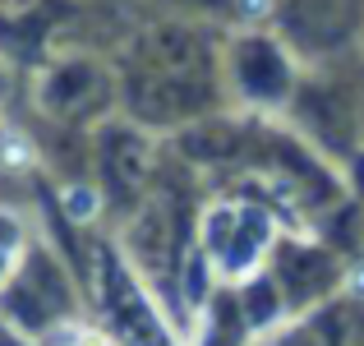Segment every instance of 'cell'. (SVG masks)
Wrapping results in <instances>:
<instances>
[{
    "instance_id": "8",
    "label": "cell",
    "mask_w": 364,
    "mask_h": 346,
    "mask_svg": "<svg viewBox=\"0 0 364 346\" xmlns=\"http://www.w3.org/2000/svg\"><path fill=\"white\" fill-rule=\"evenodd\" d=\"M235 74H240L245 93H254V98L272 102L286 93V61L277 56L272 42H258V37H249V42L235 46Z\"/></svg>"
},
{
    "instance_id": "3",
    "label": "cell",
    "mask_w": 364,
    "mask_h": 346,
    "mask_svg": "<svg viewBox=\"0 0 364 346\" xmlns=\"http://www.w3.org/2000/svg\"><path fill=\"white\" fill-rule=\"evenodd\" d=\"M360 0H291L286 5V28L304 46H337L355 28Z\"/></svg>"
},
{
    "instance_id": "1",
    "label": "cell",
    "mask_w": 364,
    "mask_h": 346,
    "mask_svg": "<svg viewBox=\"0 0 364 346\" xmlns=\"http://www.w3.org/2000/svg\"><path fill=\"white\" fill-rule=\"evenodd\" d=\"M208 102H213V83H189V79H176V74L152 70V65H139L129 74V107L152 125L198 115Z\"/></svg>"
},
{
    "instance_id": "7",
    "label": "cell",
    "mask_w": 364,
    "mask_h": 346,
    "mask_svg": "<svg viewBox=\"0 0 364 346\" xmlns=\"http://www.w3.org/2000/svg\"><path fill=\"white\" fill-rule=\"evenodd\" d=\"M102 98H107V79L92 65H65V70H55L46 93H42V102L55 115H83V111L97 107Z\"/></svg>"
},
{
    "instance_id": "5",
    "label": "cell",
    "mask_w": 364,
    "mask_h": 346,
    "mask_svg": "<svg viewBox=\"0 0 364 346\" xmlns=\"http://www.w3.org/2000/svg\"><path fill=\"white\" fill-rule=\"evenodd\" d=\"M180 249V222H176V204L171 199H152L148 213L134 226V254L143 258L152 277H171V263H176Z\"/></svg>"
},
{
    "instance_id": "4",
    "label": "cell",
    "mask_w": 364,
    "mask_h": 346,
    "mask_svg": "<svg viewBox=\"0 0 364 346\" xmlns=\"http://www.w3.org/2000/svg\"><path fill=\"white\" fill-rule=\"evenodd\" d=\"M143 65L161 74H176V79H189V83H213V61H208L203 42L185 28H157L143 51Z\"/></svg>"
},
{
    "instance_id": "2",
    "label": "cell",
    "mask_w": 364,
    "mask_h": 346,
    "mask_svg": "<svg viewBox=\"0 0 364 346\" xmlns=\"http://www.w3.org/2000/svg\"><path fill=\"white\" fill-rule=\"evenodd\" d=\"M102 180H107L116 204H134L143 194V180H148V143L134 130H124V125H111L102 134Z\"/></svg>"
},
{
    "instance_id": "9",
    "label": "cell",
    "mask_w": 364,
    "mask_h": 346,
    "mask_svg": "<svg viewBox=\"0 0 364 346\" xmlns=\"http://www.w3.org/2000/svg\"><path fill=\"white\" fill-rule=\"evenodd\" d=\"M282 282H286V291L295 295V300H309V295H318V291H328V282H332V258L328 254H318V249H282Z\"/></svg>"
},
{
    "instance_id": "6",
    "label": "cell",
    "mask_w": 364,
    "mask_h": 346,
    "mask_svg": "<svg viewBox=\"0 0 364 346\" xmlns=\"http://www.w3.org/2000/svg\"><path fill=\"white\" fill-rule=\"evenodd\" d=\"M107 310H111L120 337L129 346H166V342H161L157 319H152L148 305L139 300V291H134V282L124 277L120 263H107Z\"/></svg>"
}]
</instances>
